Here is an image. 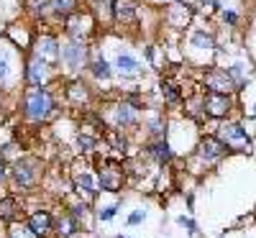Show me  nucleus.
<instances>
[{
	"label": "nucleus",
	"instance_id": "dca6fc26",
	"mask_svg": "<svg viewBox=\"0 0 256 238\" xmlns=\"http://www.w3.org/2000/svg\"><path fill=\"white\" fill-rule=\"evenodd\" d=\"M146 154L152 156L159 166H164V164H169L174 159V148L169 146V141H164V138H156V141H152L146 146Z\"/></svg>",
	"mask_w": 256,
	"mask_h": 238
},
{
	"label": "nucleus",
	"instance_id": "f257e3e1",
	"mask_svg": "<svg viewBox=\"0 0 256 238\" xmlns=\"http://www.w3.org/2000/svg\"><path fill=\"white\" fill-rule=\"evenodd\" d=\"M20 108H24V116L28 120H46L54 113V98L46 88H28L24 92V100H20Z\"/></svg>",
	"mask_w": 256,
	"mask_h": 238
},
{
	"label": "nucleus",
	"instance_id": "5701e85b",
	"mask_svg": "<svg viewBox=\"0 0 256 238\" xmlns=\"http://www.w3.org/2000/svg\"><path fill=\"white\" fill-rule=\"evenodd\" d=\"M26 10L34 18H44L52 10V0H26Z\"/></svg>",
	"mask_w": 256,
	"mask_h": 238
},
{
	"label": "nucleus",
	"instance_id": "bb28decb",
	"mask_svg": "<svg viewBox=\"0 0 256 238\" xmlns=\"http://www.w3.org/2000/svg\"><path fill=\"white\" fill-rule=\"evenodd\" d=\"M67 98L72 102H84V100H88V88H84L82 82H72L67 88Z\"/></svg>",
	"mask_w": 256,
	"mask_h": 238
},
{
	"label": "nucleus",
	"instance_id": "9d476101",
	"mask_svg": "<svg viewBox=\"0 0 256 238\" xmlns=\"http://www.w3.org/2000/svg\"><path fill=\"white\" fill-rule=\"evenodd\" d=\"M92 16L90 13H72L67 18V36H72V41H77V44H82L84 38H88L92 34Z\"/></svg>",
	"mask_w": 256,
	"mask_h": 238
},
{
	"label": "nucleus",
	"instance_id": "aec40b11",
	"mask_svg": "<svg viewBox=\"0 0 256 238\" xmlns=\"http://www.w3.org/2000/svg\"><path fill=\"white\" fill-rule=\"evenodd\" d=\"M190 46L198 49V52H212V49H216V38H212V34L198 28V31L190 34Z\"/></svg>",
	"mask_w": 256,
	"mask_h": 238
},
{
	"label": "nucleus",
	"instance_id": "39448f33",
	"mask_svg": "<svg viewBox=\"0 0 256 238\" xmlns=\"http://www.w3.org/2000/svg\"><path fill=\"white\" fill-rule=\"evenodd\" d=\"M202 84L208 92H220V95H233L238 92V84L233 82V77L223 67H208L202 72Z\"/></svg>",
	"mask_w": 256,
	"mask_h": 238
},
{
	"label": "nucleus",
	"instance_id": "f8f14e48",
	"mask_svg": "<svg viewBox=\"0 0 256 238\" xmlns=\"http://www.w3.org/2000/svg\"><path fill=\"white\" fill-rule=\"evenodd\" d=\"M49 77V64L38 56L26 59V67H24V80L28 88H44V82Z\"/></svg>",
	"mask_w": 256,
	"mask_h": 238
},
{
	"label": "nucleus",
	"instance_id": "423d86ee",
	"mask_svg": "<svg viewBox=\"0 0 256 238\" xmlns=\"http://www.w3.org/2000/svg\"><path fill=\"white\" fill-rule=\"evenodd\" d=\"M226 154H228V148L216 136H202L200 144L195 146V154H192V156H195L202 166H212V164H218Z\"/></svg>",
	"mask_w": 256,
	"mask_h": 238
},
{
	"label": "nucleus",
	"instance_id": "473e14b6",
	"mask_svg": "<svg viewBox=\"0 0 256 238\" xmlns=\"http://www.w3.org/2000/svg\"><path fill=\"white\" fill-rule=\"evenodd\" d=\"M238 18H241V16H238L236 10H233V8H226V10H220V20H223L226 26H236V24H238Z\"/></svg>",
	"mask_w": 256,
	"mask_h": 238
},
{
	"label": "nucleus",
	"instance_id": "cd10ccee",
	"mask_svg": "<svg viewBox=\"0 0 256 238\" xmlns=\"http://www.w3.org/2000/svg\"><path fill=\"white\" fill-rule=\"evenodd\" d=\"M10 72H13V67H10V54H8L3 46H0V84L8 82Z\"/></svg>",
	"mask_w": 256,
	"mask_h": 238
},
{
	"label": "nucleus",
	"instance_id": "f704fd0d",
	"mask_svg": "<svg viewBox=\"0 0 256 238\" xmlns=\"http://www.w3.org/2000/svg\"><path fill=\"white\" fill-rule=\"evenodd\" d=\"M8 180V166H6V162H3V156H0V184H3Z\"/></svg>",
	"mask_w": 256,
	"mask_h": 238
},
{
	"label": "nucleus",
	"instance_id": "f3484780",
	"mask_svg": "<svg viewBox=\"0 0 256 238\" xmlns=\"http://www.w3.org/2000/svg\"><path fill=\"white\" fill-rule=\"evenodd\" d=\"M80 230H82V226L72 218V215H67V212H62V215L54 218V236L56 238H74Z\"/></svg>",
	"mask_w": 256,
	"mask_h": 238
},
{
	"label": "nucleus",
	"instance_id": "ddd939ff",
	"mask_svg": "<svg viewBox=\"0 0 256 238\" xmlns=\"http://www.w3.org/2000/svg\"><path fill=\"white\" fill-rule=\"evenodd\" d=\"M24 218V205L16 194H6L0 198V226H13Z\"/></svg>",
	"mask_w": 256,
	"mask_h": 238
},
{
	"label": "nucleus",
	"instance_id": "a211bd4d",
	"mask_svg": "<svg viewBox=\"0 0 256 238\" xmlns=\"http://www.w3.org/2000/svg\"><path fill=\"white\" fill-rule=\"evenodd\" d=\"M138 10V0H113V18L118 24H131Z\"/></svg>",
	"mask_w": 256,
	"mask_h": 238
},
{
	"label": "nucleus",
	"instance_id": "412c9836",
	"mask_svg": "<svg viewBox=\"0 0 256 238\" xmlns=\"http://www.w3.org/2000/svg\"><path fill=\"white\" fill-rule=\"evenodd\" d=\"M162 98H164L166 105H180V102H182V90L177 88L174 82L164 80V82H162Z\"/></svg>",
	"mask_w": 256,
	"mask_h": 238
},
{
	"label": "nucleus",
	"instance_id": "20e7f679",
	"mask_svg": "<svg viewBox=\"0 0 256 238\" xmlns=\"http://www.w3.org/2000/svg\"><path fill=\"white\" fill-rule=\"evenodd\" d=\"M126 184V169L120 162L116 159H105L100 162V169H98V187L102 192H110V194H118Z\"/></svg>",
	"mask_w": 256,
	"mask_h": 238
},
{
	"label": "nucleus",
	"instance_id": "2eb2a0df",
	"mask_svg": "<svg viewBox=\"0 0 256 238\" xmlns=\"http://www.w3.org/2000/svg\"><path fill=\"white\" fill-rule=\"evenodd\" d=\"M136 120H138V113H136L134 105H128L126 100L116 105V110H113L116 131H123V128H128V126H136Z\"/></svg>",
	"mask_w": 256,
	"mask_h": 238
},
{
	"label": "nucleus",
	"instance_id": "e433bc0d",
	"mask_svg": "<svg viewBox=\"0 0 256 238\" xmlns=\"http://www.w3.org/2000/svg\"><path fill=\"white\" fill-rule=\"evenodd\" d=\"M116 238H131V236H116Z\"/></svg>",
	"mask_w": 256,
	"mask_h": 238
},
{
	"label": "nucleus",
	"instance_id": "7ed1b4c3",
	"mask_svg": "<svg viewBox=\"0 0 256 238\" xmlns=\"http://www.w3.org/2000/svg\"><path fill=\"white\" fill-rule=\"evenodd\" d=\"M8 174H10V182H13L16 192H28L41 180V162L36 156H24L10 166Z\"/></svg>",
	"mask_w": 256,
	"mask_h": 238
},
{
	"label": "nucleus",
	"instance_id": "f03ea898",
	"mask_svg": "<svg viewBox=\"0 0 256 238\" xmlns=\"http://www.w3.org/2000/svg\"><path fill=\"white\" fill-rule=\"evenodd\" d=\"M216 138H218L228 151H241V154H251V151H254L251 136H248V131H246L238 120H223V123H218Z\"/></svg>",
	"mask_w": 256,
	"mask_h": 238
},
{
	"label": "nucleus",
	"instance_id": "b1692460",
	"mask_svg": "<svg viewBox=\"0 0 256 238\" xmlns=\"http://www.w3.org/2000/svg\"><path fill=\"white\" fill-rule=\"evenodd\" d=\"M52 10L56 16L70 18L72 13H77V0H52Z\"/></svg>",
	"mask_w": 256,
	"mask_h": 238
},
{
	"label": "nucleus",
	"instance_id": "6ab92c4d",
	"mask_svg": "<svg viewBox=\"0 0 256 238\" xmlns=\"http://www.w3.org/2000/svg\"><path fill=\"white\" fill-rule=\"evenodd\" d=\"M116 70H118L123 77H136V74L141 72V64H138V59H136L134 54H128V52L123 54V52H120V54L116 56Z\"/></svg>",
	"mask_w": 256,
	"mask_h": 238
},
{
	"label": "nucleus",
	"instance_id": "6e6552de",
	"mask_svg": "<svg viewBox=\"0 0 256 238\" xmlns=\"http://www.w3.org/2000/svg\"><path fill=\"white\" fill-rule=\"evenodd\" d=\"M59 59L67 70L72 72H80L88 67V46L84 44H77V41H70V44H62V52H59Z\"/></svg>",
	"mask_w": 256,
	"mask_h": 238
},
{
	"label": "nucleus",
	"instance_id": "c85d7f7f",
	"mask_svg": "<svg viewBox=\"0 0 256 238\" xmlns=\"http://www.w3.org/2000/svg\"><path fill=\"white\" fill-rule=\"evenodd\" d=\"M118 208H120L118 202H116V205H105V208H98V212H95V215H98V220H100V223H108V220H113L116 215H118Z\"/></svg>",
	"mask_w": 256,
	"mask_h": 238
},
{
	"label": "nucleus",
	"instance_id": "c756f323",
	"mask_svg": "<svg viewBox=\"0 0 256 238\" xmlns=\"http://www.w3.org/2000/svg\"><path fill=\"white\" fill-rule=\"evenodd\" d=\"M144 220H146V210H144V208H136L134 212H128L126 226H131V228H134V226H141Z\"/></svg>",
	"mask_w": 256,
	"mask_h": 238
},
{
	"label": "nucleus",
	"instance_id": "0eeeda50",
	"mask_svg": "<svg viewBox=\"0 0 256 238\" xmlns=\"http://www.w3.org/2000/svg\"><path fill=\"white\" fill-rule=\"evenodd\" d=\"M202 110L212 120H223L233 113V95H220V92H205L202 95Z\"/></svg>",
	"mask_w": 256,
	"mask_h": 238
},
{
	"label": "nucleus",
	"instance_id": "4468645a",
	"mask_svg": "<svg viewBox=\"0 0 256 238\" xmlns=\"http://www.w3.org/2000/svg\"><path fill=\"white\" fill-rule=\"evenodd\" d=\"M34 46H36V56H38V59H44L46 64H49V62H59V52H62V44L56 41V36H52V34H44V36H38Z\"/></svg>",
	"mask_w": 256,
	"mask_h": 238
},
{
	"label": "nucleus",
	"instance_id": "7c9ffc66",
	"mask_svg": "<svg viewBox=\"0 0 256 238\" xmlns=\"http://www.w3.org/2000/svg\"><path fill=\"white\" fill-rule=\"evenodd\" d=\"M108 144H110L116 151H126V138H123L118 131H108Z\"/></svg>",
	"mask_w": 256,
	"mask_h": 238
},
{
	"label": "nucleus",
	"instance_id": "2f4dec72",
	"mask_svg": "<svg viewBox=\"0 0 256 238\" xmlns=\"http://www.w3.org/2000/svg\"><path fill=\"white\" fill-rule=\"evenodd\" d=\"M77 146H80V151H84V154H88V151L95 148V138L88 136V134H80V136H77Z\"/></svg>",
	"mask_w": 256,
	"mask_h": 238
},
{
	"label": "nucleus",
	"instance_id": "72a5a7b5",
	"mask_svg": "<svg viewBox=\"0 0 256 238\" xmlns=\"http://www.w3.org/2000/svg\"><path fill=\"white\" fill-rule=\"evenodd\" d=\"M177 226H182L190 236H195V233H198V223L192 220V218H187V215H180V218H177Z\"/></svg>",
	"mask_w": 256,
	"mask_h": 238
},
{
	"label": "nucleus",
	"instance_id": "9b49d317",
	"mask_svg": "<svg viewBox=\"0 0 256 238\" xmlns=\"http://www.w3.org/2000/svg\"><path fill=\"white\" fill-rule=\"evenodd\" d=\"M72 190H74L77 198L84 200V202H92L98 198V192H100L98 180L90 174V172H77V174L72 177Z\"/></svg>",
	"mask_w": 256,
	"mask_h": 238
},
{
	"label": "nucleus",
	"instance_id": "a878e982",
	"mask_svg": "<svg viewBox=\"0 0 256 238\" xmlns=\"http://www.w3.org/2000/svg\"><path fill=\"white\" fill-rule=\"evenodd\" d=\"M6 238H36V236L28 230V226H26L24 220H18V223L8 226V233H6Z\"/></svg>",
	"mask_w": 256,
	"mask_h": 238
},
{
	"label": "nucleus",
	"instance_id": "1a4fd4ad",
	"mask_svg": "<svg viewBox=\"0 0 256 238\" xmlns=\"http://www.w3.org/2000/svg\"><path fill=\"white\" fill-rule=\"evenodd\" d=\"M26 226H28V230L36 236V238H49V236H54V215L49 212V210H31L28 215H26V220H24Z\"/></svg>",
	"mask_w": 256,
	"mask_h": 238
},
{
	"label": "nucleus",
	"instance_id": "4c0bfd02",
	"mask_svg": "<svg viewBox=\"0 0 256 238\" xmlns=\"http://www.w3.org/2000/svg\"><path fill=\"white\" fill-rule=\"evenodd\" d=\"M154 3H164V0H154Z\"/></svg>",
	"mask_w": 256,
	"mask_h": 238
},
{
	"label": "nucleus",
	"instance_id": "4be33fe9",
	"mask_svg": "<svg viewBox=\"0 0 256 238\" xmlns=\"http://www.w3.org/2000/svg\"><path fill=\"white\" fill-rule=\"evenodd\" d=\"M67 215H72V218L82 226V220L90 215V202H84V200H74V202H67Z\"/></svg>",
	"mask_w": 256,
	"mask_h": 238
},
{
	"label": "nucleus",
	"instance_id": "393cba45",
	"mask_svg": "<svg viewBox=\"0 0 256 238\" xmlns=\"http://www.w3.org/2000/svg\"><path fill=\"white\" fill-rule=\"evenodd\" d=\"M88 67H90V72L98 77V80H110V74H113V70H110V64L108 62H105L102 56H98L92 64H88Z\"/></svg>",
	"mask_w": 256,
	"mask_h": 238
},
{
	"label": "nucleus",
	"instance_id": "c9c22d12",
	"mask_svg": "<svg viewBox=\"0 0 256 238\" xmlns=\"http://www.w3.org/2000/svg\"><path fill=\"white\" fill-rule=\"evenodd\" d=\"M251 118L256 120V102H254V108H251Z\"/></svg>",
	"mask_w": 256,
	"mask_h": 238
}]
</instances>
